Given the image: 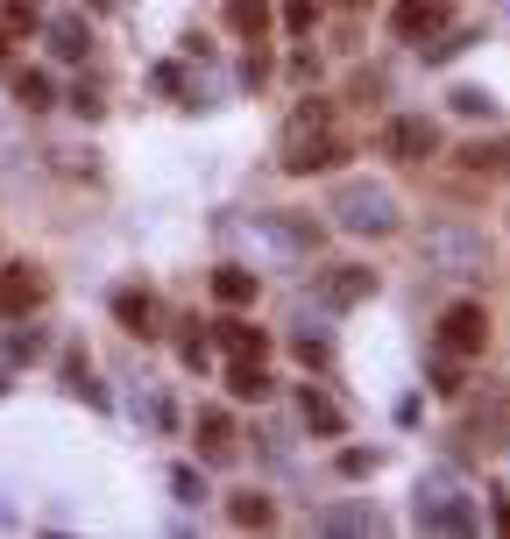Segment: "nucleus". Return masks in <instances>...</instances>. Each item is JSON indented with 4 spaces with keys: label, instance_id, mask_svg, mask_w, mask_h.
<instances>
[{
    "label": "nucleus",
    "instance_id": "obj_27",
    "mask_svg": "<svg viewBox=\"0 0 510 539\" xmlns=\"http://www.w3.org/2000/svg\"><path fill=\"white\" fill-rule=\"evenodd\" d=\"M8 355H22V362H29V355H43V334H36V327H29V334H15V341H8Z\"/></svg>",
    "mask_w": 510,
    "mask_h": 539
},
{
    "label": "nucleus",
    "instance_id": "obj_6",
    "mask_svg": "<svg viewBox=\"0 0 510 539\" xmlns=\"http://www.w3.org/2000/svg\"><path fill=\"white\" fill-rule=\"evenodd\" d=\"M447 22H454L447 0H397V8H390V36L397 43H433Z\"/></svg>",
    "mask_w": 510,
    "mask_h": 539
},
{
    "label": "nucleus",
    "instance_id": "obj_4",
    "mask_svg": "<svg viewBox=\"0 0 510 539\" xmlns=\"http://www.w3.org/2000/svg\"><path fill=\"white\" fill-rule=\"evenodd\" d=\"M418 525H433V532H468V525H475V504L440 476V483L418 490Z\"/></svg>",
    "mask_w": 510,
    "mask_h": 539
},
{
    "label": "nucleus",
    "instance_id": "obj_28",
    "mask_svg": "<svg viewBox=\"0 0 510 539\" xmlns=\"http://www.w3.org/2000/svg\"><path fill=\"white\" fill-rule=\"evenodd\" d=\"M454 107H461V114H489V100H482L475 86H461V93H454Z\"/></svg>",
    "mask_w": 510,
    "mask_h": 539
},
{
    "label": "nucleus",
    "instance_id": "obj_20",
    "mask_svg": "<svg viewBox=\"0 0 510 539\" xmlns=\"http://www.w3.org/2000/svg\"><path fill=\"white\" fill-rule=\"evenodd\" d=\"M234 525H255V532H263V525H277V511H270V497H234Z\"/></svg>",
    "mask_w": 510,
    "mask_h": 539
},
{
    "label": "nucleus",
    "instance_id": "obj_13",
    "mask_svg": "<svg viewBox=\"0 0 510 539\" xmlns=\"http://www.w3.org/2000/svg\"><path fill=\"white\" fill-rule=\"evenodd\" d=\"M199 454L206 461H234V419L227 412H199Z\"/></svg>",
    "mask_w": 510,
    "mask_h": 539
},
{
    "label": "nucleus",
    "instance_id": "obj_26",
    "mask_svg": "<svg viewBox=\"0 0 510 539\" xmlns=\"http://www.w3.org/2000/svg\"><path fill=\"white\" fill-rule=\"evenodd\" d=\"M241 79H248V86H263V79H270V57H263V50H248V64H241Z\"/></svg>",
    "mask_w": 510,
    "mask_h": 539
},
{
    "label": "nucleus",
    "instance_id": "obj_18",
    "mask_svg": "<svg viewBox=\"0 0 510 539\" xmlns=\"http://www.w3.org/2000/svg\"><path fill=\"white\" fill-rule=\"evenodd\" d=\"M85 43H93V36H85V22H71V15L50 29V50H57L64 64H71V57H85Z\"/></svg>",
    "mask_w": 510,
    "mask_h": 539
},
{
    "label": "nucleus",
    "instance_id": "obj_23",
    "mask_svg": "<svg viewBox=\"0 0 510 539\" xmlns=\"http://www.w3.org/2000/svg\"><path fill=\"white\" fill-rule=\"evenodd\" d=\"M433 391H440V398H461V391H468V383H461V369H454V355H447V348H440V362H433Z\"/></svg>",
    "mask_w": 510,
    "mask_h": 539
},
{
    "label": "nucleus",
    "instance_id": "obj_30",
    "mask_svg": "<svg viewBox=\"0 0 510 539\" xmlns=\"http://www.w3.org/2000/svg\"><path fill=\"white\" fill-rule=\"evenodd\" d=\"M0 64H8V29H0Z\"/></svg>",
    "mask_w": 510,
    "mask_h": 539
},
{
    "label": "nucleus",
    "instance_id": "obj_17",
    "mask_svg": "<svg viewBox=\"0 0 510 539\" xmlns=\"http://www.w3.org/2000/svg\"><path fill=\"white\" fill-rule=\"evenodd\" d=\"M15 100H22L29 114H43V107H57V93H50V79H43V71H22V79H15Z\"/></svg>",
    "mask_w": 510,
    "mask_h": 539
},
{
    "label": "nucleus",
    "instance_id": "obj_1",
    "mask_svg": "<svg viewBox=\"0 0 510 539\" xmlns=\"http://www.w3.org/2000/svg\"><path fill=\"white\" fill-rule=\"evenodd\" d=\"M333 164H348V135H333L326 107H298L291 135H284V171L312 178V171H333Z\"/></svg>",
    "mask_w": 510,
    "mask_h": 539
},
{
    "label": "nucleus",
    "instance_id": "obj_11",
    "mask_svg": "<svg viewBox=\"0 0 510 539\" xmlns=\"http://www.w3.org/2000/svg\"><path fill=\"white\" fill-rule=\"evenodd\" d=\"M227 391H234L241 405H263V398H270V369L255 362V355H234V369H227Z\"/></svg>",
    "mask_w": 510,
    "mask_h": 539
},
{
    "label": "nucleus",
    "instance_id": "obj_5",
    "mask_svg": "<svg viewBox=\"0 0 510 539\" xmlns=\"http://www.w3.org/2000/svg\"><path fill=\"white\" fill-rule=\"evenodd\" d=\"M333 213H340V227H355V235H383V227L397 220V213H390V192H383V185H348Z\"/></svg>",
    "mask_w": 510,
    "mask_h": 539
},
{
    "label": "nucleus",
    "instance_id": "obj_22",
    "mask_svg": "<svg viewBox=\"0 0 510 539\" xmlns=\"http://www.w3.org/2000/svg\"><path fill=\"white\" fill-rule=\"evenodd\" d=\"M284 29L291 36H312L319 29V0H284Z\"/></svg>",
    "mask_w": 510,
    "mask_h": 539
},
{
    "label": "nucleus",
    "instance_id": "obj_29",
    "mask_svg": "<svg viewBox=\"0 0 510 539\" xmlns=\"http://www.w3.org/2000/svg\"><path fill=\"white\" fill-rule=\"evenodd\" d=\"M489 518H496V532H510V497H496V511H489Z\"/></svg>",
    "mask_w": 510,
    "mask_h": 539
},
{
    "label": "nucleus",
    "instance_id": "obj_9",
    "mask_svg": "<svg viewBox=\"0 0 510 539\" xmlns=\"http://www.w3.org/2000/svg\"><path fill=\"white\" fill-rule=\"evenodd\" d=\"M326 298H333V305H362V298H376V270H362V263L326 270Z\"/></svg>",
    "mask_w": 510,
    "mask_h": 539
},
{
    "label": "nucleus",
    "instance_id": "obj_7",
    "mask_svg": "<svg viewBox=\"0 0 510 539\" xmlns=\"http://www.w3.org/2000/svg\"><path fill=\"white\" fill-rule=\"evenodd\" d=\"M36 298H43L36 270H29V263H8V270H0V327L22 320V313H36Z\"/></svg>",
    "mask_w": 510,
    "mask_h": 539
},
{
    "label": "nucleus",
    "instance_id": "obj_24",
    "mask_svg": "<svg viewBox=\"0 0 510 539\" xmlns=\"http://www.w3.org/2000/svg\"><path fill=\"white\" fill-rule=\"evenodd\" d=\"M170 490H178L185 504H199V497H206V483H199V469H170Z\"/></svg>",
    "mask_w": 510,
    "mask_h": 539
},
{
    "label": "nucleus",
    "instance_id": "obj_8",
    "mask_svg": "<svg viewBox=\"0 0 510 539\" xmlns=\"http://www.w3.org/2000/svg\"><path fill=\"white\" fill-rule=\"evenodd\" d=\"M298 419H305L312 433H326V440H340V433H348V412H340V405L319 391V383H305V391H298Z\"/></svg>",
    "mask_w": 510,
    "mask_h": 539
},
{
    "label": "nucleus",
    "instance_id": "obj_2",
    "mask_svg": "<svg viewBox=\"0 0 510 539\" xmlns=\"http://www.w3.org/2000/svg\"><path fill=\"white\" fill-rule=\"evenodd\" d=\"M440 348H447L454 362H468V355L489 348V313H482L475 298H461V305H447V313H440Z\"/></svg>",
    "mask_w": 510,
    "mask_h": 539
},
{
    "label": "nucleus",
    "instance_id": "obj_12",
    "mask_svg": "<svg viewBox=\"0 0 510 539\" xmlns=\"http://www.w3.org/2000/svg\"><path fill=\"white\" fill-rule=\"evenodd\" d=\"M255 291H263V284H255V270H241V263H220V270H213V298L234 305V313H241V305H255Z\"/></svg>",
    "mask_w": 510,
    "mask_h": 539
},
{
    "label": "nucleus",
    "instance_id": "obj_16",
    "mask_svg": "<svg viewBox=\"0 0 510 539\" xmlns=\"http://www.w3.org/2000/svg\"><path fill=\"white\" fill-rule=\"evenodd\" d=\"M461 171H510V142H461Z\"/></svg>",
    "mask_w": 510,
    "mask_h": 539
},
{
    "label": "nucleus",
    "instance_id": "obj_15",
    "mask_svg": "<svg viewBox=\"0 0 510 539\" xmlns=\"http://www.w3.org/2000/svg\"><path fill=\"white\" fill-rule=\"evenodd\" d=\"M227 29L234 36H263L270 29V0H227Z\"/></svg>",
    "mask_w": 510,
    "mask_h": 539
},
{
    "label": "nucleus",
    "instance_id": "obj_3",
    "mask_svg": "<svg viewBox=\"0 0 510 539\" xmlns=\"http://www.w3.org/2000/svg\"><path fill=\"white\" fill-rule=\"evenodd\" d=\"M440 149V121H425V114H397V121H383V157H397V164H425Z\"/></svg>",
    "mask_w": 510,
    "mask_h": 539
},
{
    "label": "nucleus",
    "instance_id": "obj_21",
    "mask_svg": "<svg viewBox=\"0 0 510 539\" xmlns=\"http://www.w3.org/2000/svg\"><path fill=\"white\" fill-rule=\"evenodd\" d=\"M0 29H8V36H36V0H8V8H0Z\"/></svg>",
    "mask_w": 510,
    "mask_h": 539
},
{
    "label": "nucleus",
    "instance_id": "obj_31",
    "mask_svg": "<svg viewBox=\"0 0 510 539\" xmlns=\"http://www.w3.org/2000/svg\"><path fill=\"white\" fill-rule=\"evenodd\" d=\"M340 8H362V0H340Z\"/></svg>",
    "mask_w": 510,
    "mask_h": 539
},
{
    "label": "nucleus",
    "instance_id": "obj_10",
    "mask_svg": "<svg viewBox=\"0 0 510 539\" xmlns=\"http://www.w3.org/2000/svg\"><path fill=\"white\" fill-rule=\"evenodd\" d=\"M114 320H121L128 334H142V341H149V334H156V298H149V291H135V284H121V291H114Z\"/></svg>",
    "mask_w": 510,
    "mask_h": 539
},
{
    "label": "nucleus",
    "instance_id": "obj_14",
    "mask_svg": "<svg viewBox=\"0 0 510 539\" xmlns=\"http://www.w3.org/2000/svg\"><path fill=\"white\" fill-rule=\"evenodd\" d=\"M220 348H227V355H255V362H263V355H270V334H263V327H248V320H220Z\"/></svg>",
    "mask_w": 510,
    "mask_h": 539
},
{
    "label": "nucleus",
    "instance_id": "obj_25",
    "mask_svg": "<svg viewBox=\"0 0 510 539\" xmlns=\"http://www.w3.org/2000/svg\"><path fill=\"white\" fill-rule=\"evenodd\" d=\"M369 469H376V454H362V447L340 454V476H369Z\"/></svg>",
    "mask_w": 510,
    "mask_h": 539
},
{
    "label": "nucleus",
    "instance_id": "obj_19",
    "mask_svg": "<svg viewBox=\"0 0 510 539\" xmlns=\"http://www.w3.org/2000/svg\"><path fill=\"white\" fill-rule=\"evenodd\" d=\"M64 383H71V391H78L85 405H107V391L93 383V369H85V355H71V362H64Z\"/></svg>",
    "mask_w": 510,
    "mask_h": 539
}]
</instances>
